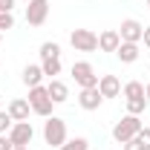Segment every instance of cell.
Segmentation results:
<instances>
[{"label":"cell","instance_id":"obj_3","mask_svg":"<svg viewBox=\"0 0 150 150\" xmlns=\"http://www.w3.org/2000/svg\"><path fill=\"white\" fill-rule=\"evenodd\" d=\"M139 130H142V118L127 112V115H124V118H121V121L112 127V139H115L118 144H124V142H130V139H133Z\"/></svg>","mask_w":150,"mask_h":150},{"label":"cell","instance_id":"obj_18","mask_svg":"<svg viewBox=\"0 0 150 150\" xmlns=\"http://www.w3.org/2000/svg\"><path fill=\"white\" fill-rule=\"evenodd\" d=\"M144 107H147V98H127V112H130V115L144 112Z\"/></svg>","mask_w":150,"mask_h":150},{"label":"cell","instance_id":"obj_19","mask_svg":"<svg viewBox=\"0 0 150 150\" xmlns=\"http://www.w3.org/2000/svg\"><path fill=\"white\" fill-rule=\"evenodd\" d=\"M58 150H90V142L87 139H72V142H64Z\"/></svg>","mask_w":150,"mask_h":150},{"label":"cell","instance_id":"obj_17","mask_svg":"<svg viewBox=\"0 0 150 150\" xmlns=\"http://www.w3.org/2000/svg\"><path fill=\"white\" fill-rule=\"evenodd\" d=\"M124 98H144V84H139V81L124 84Z\"/></svg>","mask_w":150,"mask_h":150},{"label":"cell","instance_id":"obj_26","mask_svg":"<svg viewBox=\"0 0 150 150\" xmlns=\"http://www.w3.org/2000/svg\"><path fill=\"white\" fill-rule=\"evenodd\" d=\"M144 98H147V104H150V84L144 87Z\"/></svg>","mask_w":150,"mask_h":150},{"label":"cell","instance_id":"obj_9","mask_svg":"<svg viewBox=\"0 0 150 150\" xmlns=\"http://www.w3.org/2000/svg\"><path fill=\"white\" fill-rule=\"evenodd\" d=\"M101 101H104V95L98 93V87H87V90H81V95H78L81 110H98Z\"/></svg>","mask_w":150,"mask_h":150},{"label":"cell","instance_id":"obj_20","mask_svg":"<svg viewBox=\"0 0 150 150\" xmlns=\"http://www.w3.org/2000/svg\"><path fill=\"white\" fill-rule=\"evenodd\" d=\"M58 55H61V46L52 43V40H46V43L40 46V58H58Z\"/></svg>","mask_w":150,"mask_h":150},{"label":"cell","instance_id":"obj_1","mask_svg":"<svg viewBox=\"0 0 150 150\" xmlns=\"http://www.w3.org/2000/svg\"><path fill=\"white\" fill-rule=\"evenodd\" d=\"M43 139H46L49 147H61L67 142V121L58 118V115H49L46 124H43Z\"/></svg>","mask_w":150,"mask_h":150},{"label":"cell","instance_id":"obj_6","mask_svg":"<svg viewBox=\"0 0 150 150\" xmlns=\"http://www.w3.org/2000/svg\"><path fill=\"white\" fill-rule=\"evenodd\" d=\"M49 18V0H29L26 3V23L29 26H43Z\"/></svg>","mask_w":150,"mask_h":150},{"label":"cell","instance_id":"obj_13","mask_svg":"<svg viewBox=\"0 0 150 150\" xmlns=\"http://www.w3.org/2000/svg\"><path fill=\"white\" fill-rule=\"evenodd\" d=\"M46 90H49V98H52V104H64V101L69 98V90H67V84H64V81H58V78H52V81L46 84Z\"/></svg>","mask_w":150,"mask_h":150},{"label":"cell","instance_id":"obj_24","mask_svg":"<svg viewBox=\"0 0 150 150\" xmlns=\"http://www.w3.org/2000/svg\"><path fill=\"white\" fill-rule=\"evenodd\" d=\"M12 6H15V0H0V12H12Z\"/></svg>","mask_w":150,"mask_h":150},{"label":"cell","instance_id":"obj_4","mask_svg":"<svg viewBox=\"0 0 150 150\" xmlns=\"http://www.w3.org/2000/svg\"><path fill=\"white\" fill-rule=\"evenodd\" d=\"M69 43H72V49H78V52H95L98 49V35H95L93 29H72Z\"/></svg>","mask_w":150,"mask_h":150},{"label":"cell","instance_id":"obj_11","mask_svg":"<svg viewBox=\"0 0 150 150\" xmlns=\"http://www.w3.org/2000/svg\"><path fill=\"white\" fill-rule=\"evenodd\" d=\"M29 101L26 98H12L9 101V115L15 118V121H29Z\"/></svg>","mask_w":150,"mask_h":150},{"label":"cell","instance_id":"obj_7","mask_svg":"<svg viewBox=\"0 0 150 150\" xmlns=\"http://www.w3.org/2000/svg\"><path fill=\"white\" fill-rule=\"evenodd\" d=\"M32 136H35V130H32V124H29V121H15V124H12V130H9V139H12V144H15V147H29Z\"/></svg>","mask_w":150,"mask_h":150},{"label":"cell","instance_id":"obj_23","mask_svg":"<svg viewBox=\"0 0 150 150\" xmlns=\"http://www.w3.org/2000/svg\"><path fill=\"white\" fill-rule=\"evenodd\" d=\"M0 150H15L12 139H9V133H0Z\"/></svg>","mask_w":150,"mask_h":150},{"label":"cell","instance_id":"obj_12","mask_svg":"<svg viewBox=\"0 0 150 150\" xmlns=\"http://www.w3.org/2000/svg\"><path fill=\"white\" fill-rule=\"evenodd\" d=\"M118 43H121V38H118L115 29H107V32L98 35V49H101V52H115Z\"/></svg>","mask_w":150,"mask_h":150},{"label":"cell","instance_id":"obj_25","mask_svg":"<svg viewBox=\"0 0 150 150\" xmlns=\"http://www.w3.org/2000/svg\"><path fill=\"white\" fill-rule=\"evenodd\" d=\"M142 40H144V46L150 49V26H144V35H142Z\"/></svg>","mask_w":150,"mask_h":150},{"label":"cell","instance_id":"obj_22","mask_svg":"<svg viewBox=\"0 0 150 150\" xmlns=\"http://www.w3.org/2000/svg\"><path fill=\"white\" fill-rule=\"evenodd\" d=\"M12 26H15L12 12H0V32H6V29H12Z\"/></svg>","mask_w":150,"mask_h":150},{"label":"cell","instance_id":"obj_14","mask_svg":"<svg viewBox=\"0 0 150 150\" xmlns=\"http://www.w3.org/2000/svg\"><path fill=\"white\" fill-rule=\"evenodd\" d=\"M115 55L121 64H133V61H139V43H118V49H115Z\"/></svg>","mask_w":150,"mask_h":150},{"label":"cell","instance_id":"obj_32","mask_svg":"<svg viewBox=\"0 0 150 150\" xmlns=\"http://www.w3.org/2000/svg\"><path fill=\"white\" fill-rule=\"evenodd\" d=\"M147 6H150V0H147Z\"/></svg>","mask_w":150,"mask_h":150},{"label":"cell","instance_id":"obj_15","mask_svg":"<svg viewBox=\"0 0 150 150\" xmlns=\"http://www.w3.org/2000/svg\"><path fill=\"white\" fill-rule=\"evenodd\" d=\"M40 78H43V69L38 67V64H29L26 69H23V84L32 90V87H40Z\"/></svg>","mask_w":150,"mask_h":150},{"label":"cell","instance_id":"obj_30","mask_svg":"<svg viewBox=\"0 0 150 150\" xmlns=\"http://www.w3.org/2000/svg\"><path fill=\"white\" fill-rule=\"evenodd\" d=\"M23 3H29V0H23Z\"/></svg>","mask_w":150,"mask_h":150},{"label":"cell","instance_id":"obj_21","mask_svg":"<svg viewBox=\"0 0 150 150\" xmlns=\"http://www.w3.org/2000/svg\"><path fill=\"white\" fill-rule=\"evenodd\" d=\"M12 115H9V110H0V133H9L12 130Z\"/></svg>","mask_w":150,"mask_h":150},{"label":"cell","instance_id":"obj_31","mask_svg":"<svg viewBox=\"0 0 150 150\" xmlns=\"http://www.w3.org/2000/svg\"><path fill=\"white\" fill-rule=\"evenodd\" d=\"M147 72H150V67H147Z\"/></svg>","mask_w":150,"mask_h":150},{"label":"cell","instance_id":"obj_5","mask_svg":"<svg viewBox=\"0 0 150 150\" xmlns=\"http://www.w3.org/2000/svg\"><path fill=\"white\" fill-rule=\"evenodd\" d=\"M72 78H75V84H78L81 90H87V87H98V75H95L93 64H87V61L72 64Z\"/></svg>","mask_w":150,"mask_h":150},{"label":"cell","instance_id":"obj_28","mask_svg":"<svg viewBox=\"0 0 150 150\" xmlns=\"http://www.w3.org/2000/svg\"><path fill=\"white\" fill-rule=\"evenodd\" d=\"M0 107H3V98H0Z\"/></svg>","mask_w":150,"mask_h":150},{"label":"cell","instance_id":"obj_29","mask_svg":"<svg viewBox=\"0 0 150 150\" xmlns=\"http://www.w3.org/2000/svg\"><path fill=\"white\" fill-rule=\"evenodd\" d=\"M0 40H3V32H0Z\"/></svg>","mask_w":150,"mask_h":150},{"label":"cell","instance_id":"obj_2","mask_svg":"<svg viewBox=\"0 0 150 150\" xmlns=\"http://www.w3.org/2000/svg\"><path fill=\"white\" fill-rule=\"evenodd\" d=\"M29 107H32V112L49 118V115H52V107H55L52 98H49V90H46V87H32V90H29Z\"/></svg>","mask_w":150,"mask_h":150},{"label":"cell","instance_id":"obj_8","mask_svg":"<svg viewBox=\"0 0 150 150\" xmlns=\"http://www.w3.org/2000/svg\"><path fill=\"white\" fill-rule=\"evenodd\" d=\"M142 35H144V26L139 23V20H121V32H118V38L124 40V43H139L142 40Z\"/></svg>","mask_w":150,"mask_h":150},{"label":"cell","instance_id":"obj_27","mask_svg":"<svg viewBox=\"0 0 150 150\" xmlns=\"http://www.w3.org/2000/svg\"><path fill=\"white\" fill-rule=\"evenodd\" d=\"M15 150H29V147H15Z\"/></svg>","mask_w":150,"mask_h":150},{"label":"cell","instance_id":"obj_10","mask_svg":"<svg viewBox=\"0 0 150 150\" xmlns=\"http://www.w3.org/2000/svg\"><path fill=\"white\" fill-rule=\"evenodd\" d=\"M98 93L104 95V98H115V95L121 93V81L115 75H101L98 78Z\"/></svg>","mask_w":150,"mask_h":150},{"label":"cell","instance_id":"obj_16","mask_svg":"<svg viewBox=\"0 0 150 150\" xmlns=\"http://www.w3.org/2000/svg\"><path fill=\"white\" fill-rule=\"evenodd\" d=\"M40 69H43V75H49V78L61 75V58H43Z\"/></svg>","mask_w":150,"mask_h":150}]
</instances>
